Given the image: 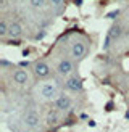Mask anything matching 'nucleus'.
<instances>
[{
	"label": "nucleus",
	"mask_w": 129,
	"mask_h": 132,
	"mask_svg": "<svg viewBox=\"0 0 129 132\" xmlns=\"http://www.w3.org/2000/svg\"><path fill=\"white\" fill-rule=\"evenodd\" d=\"M31 72H32V76H34L37 81H44V82L49 81V79L53 76V71H52L50 64L45 60H37V61L32 63Z\"/></svg>",
	"instance_id": "1"
},
{
	"label": "nucleus",
	"mask_w": 129,
	"mask_h": 132,
	"mask_svg": "<svg viewBox=\"0 0 129 132\" xmlns=\"http://www.w3.org/2000/svg\"><path fill=\"white\" fill-rule=\"evenodd\" d=\"M87 52H89V45L84 39H74L69 45V55L76 61H81L82 58H86Z\"/></svg>",
	"instance_id": "2"
},
{
	"label": "nucleus",
	"mask_w": 129,
	"mask_h": 132,
	"mask_svg": "<svg viewBox=\"0 0 129 132\" xmlns=\"http://www.w3.org/2000/svg\"><path fill=\"white\" fill-rule=\"evenodd\" d=\"M39 95H41L42 100H57V97L60 95V92H58V85L55 82H52V81H45L41 84V87H39Z\"/></svg>",
	"instance_id": "3"
},
{
	"label": "nucleus",
	"mask_w": 129,
	"mask_h": 132,
	"mask_svg": "<svg viewBox=\"0 0 129 132\" xmlns=\"http://www.w3.org/2000/svg\"><path fill=\"white\" fill-rule=\"evenodd\" d=\"M21 124L28 130H37L41 127L42 121H41V116H39L34 110H26L21 116Z\"/></svg>",
	"instance_id": "4"
},
{
	"label": "nucleus",
	"mask_w": 129,
	"mask_h": 132,
	"mask_svg": "<svg viewBox=\"0 0 129 132\" xmlns=\"http://www.w3.org/2000/svg\"><path fill=\"white\" fill-rule=\"evenodd\" d=\"M74 69H76V63H74L73 58H68V56L61 58V60L57 63V68H55L57 74L64 77V79L69 77V76H73L74 74Z\"/></svg>",
	"instance_id": "5"
},
{
	"label": "nucleus",
	"mask_w": 129,
	"mask_h": 132,
	"mask_svg": "<svg viewBox=\"0 0 129 132\" xmlns=\"http://www.w3.org/2000/svg\"><path fill=\"white\" fill-rule=\"evenodd\" d=\"M63 87L66 89L68 92H81L84 89V82H82V77L77 76V74H73L64 79L63 82Z\"/></svg>",
	"instance_id": "6"
},
{
	"label": "nucleus",
	"mask_w": 129,
	"mask_h": 132,
	"mask_svg": "<svg viewBox=\"0 0 129 132\" xmlns=\"http://www.w3.org/2000/svg\"><path fill=\"white\" fill-rule=\"evenodd\" d=\"M29 79H31V72L24 68H16V69L11 71V81L16 85H19V87L26 85L29 82Z\"/></svg>",
	"instance_id": "7"
},
{
	"label": "nucleus",
	"mask_w": 129,
	"mask_h": 132,
	"mask_svg": "<svg viewBox=\"0 0 129 132\" xmlns=\"http://www.w3.org/2000/svg\"><path fill=\"white\" fill-rule=\"evenodd\" d=\"M53 103H55V108L58 111H68L71 106H73V98H71L68 94H60Z\"/></svg>",
	"instance_id": "8"
},
{
	"label": "nucleus",
	"mask_w": 129,
	"mask_h": 132,
	"mask_svg": "<svg viewBox=\"0 0 129 132\" xmlns=\"http://www.w3.org/2000/svg\"><path fill=\"white\" fill-rule=\"evenodd\" d=\"M24 34V29H23V24L18 21V19H11L10 26H8V37L10 39H18V37H23Z\"/></svg>",
	"instance_id": "9"
},
{
	"label": "nucleus",
	"mask_w": 129,
	"mask_h": 132,
	"mask_svg": "<svg viewBox=\"0 0 129 132\" xmlns=\"http://www.w3.org/2000/svg\"><path fill=\"white\" fill-rule=\"evenodd\" d=\"M119 36H121V28L118 24H113L111 28H110L107 37L110 39V40H116V39H119Z\"/></svg>",
	"instance_id": "10"
},
{
	"label": "nucleus",
	"mask_w": 129,
	"mask_h": 132,
	"mask_svg": "<svg viewBox=\"0 0 129 132\" xmlns=\"http://www.w3.org/2000/svg\"><path fill=\"white\" fill-rule=\"evenodd\" d=\"M8 26L10 21H6L5 18L0 19V37H8Z\"/></svg>",
	"instance_id": "11"
},
{
	"label": "nucleus",
	"mask_w": 129,
	"mask_h": 132,
	"mask_svg": "<svg viewBox=\"0 0 129 132\" xmlns=\"http://www.w3.org/2000/svg\"><path fill=\"white\" fill-rule=\"evenodd\" d=\"M49 3V0H29V5H31V8H34V10H39V8H44L45 5Z\"/></svg>",
	"instance_id": "12"
},
{
	"label": "nucleus",
	"mask_w": 129,
	"mask_h": 132,
	"mask_svg": "<svg viewBox=\"0 0 129 132\" xmlns=\"http://www.w3.org/2000/svg\"><path fill=\"white\" fill-rule=\"evenodd\" d=\"M49 3L53 5V6H60V5L64 3V0H49Z\"/></svg>",
	"instance_id": "13"
},
{
	"label": "nucleus",
	"mask_w": 129,
	"mask_h": 132,
	"mask_svg": "<svg viewBox=\"0 0 129 132\" xmlns=\"http://www.w3.org/2000/svg\"><path fill=\"white\" fill-rule=\"evenodd\" d=\"M6 2H8V0H0V6H5Z\"/></svg>",
	"instance_id": "14"
},
{
	"label": "nucleus",
	"mask_w": 129,
	"mask_h": 132,
	"mask_svg": "<svg viewBox=\"0 0 129 132\" xmlns=\"http://www.w3.org/2000/svg\"><path fill=\"white\" fill-rule=\"evenodd\" d=\"M89 126L90 127H95V121H89Z\"/></svg>",
	"instance_id": "15"
},
{
	"label": "nucleus",
	"mask_w": 129,
	"mask_h": 132,
	"mask_svg": "<svg viewBox=\"0 0 129 132\" xmlns=\"http://www.w3.org/2000/svg\"><path fill=\"white\" fill-rule=\"evenodd\" d=\"M126 16H127V19H129V8H127V11H126Z\"/></svg>",
	"instance_id": "16"
},
{
	"label": "nucleus",
	"mask_w": 129,
	"mask_h": 132,
	"mask_svg": "<svg viewBox=\"0 0 129 132\" xmlns=\"http://www.w3.org/2000/svg\"><path fill=\"white\" fill-rule=\"evenodd\" d=\"M126 118H127V119H129V111H127V113H126Z\"/></svg>",
	"instance_id": "17"
}]
</instances>
